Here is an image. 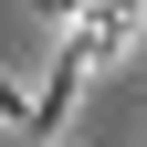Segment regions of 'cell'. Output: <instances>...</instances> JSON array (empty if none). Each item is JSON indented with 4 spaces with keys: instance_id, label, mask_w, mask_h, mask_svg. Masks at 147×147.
<instances>
[{
    "instance_id": "6da1fadb",
    "label": "cell",
    "mask_w": 147,
    "mask_h": 147,
    "mask_svg": "<svg viewBox=\"0 0 147 147\" xmlns=\"http://www.w3.org/2000/svg\"><path fill=\"white\" fill-rule=\"evenodd\" d=\"M147 42V0H84L74 11V53L84 63H116V53Z\"/></svg>"
},
{
    "instance_id": "7a4b0ae2",
    "label": "cell",
    "mask_w": 147,
    "mask_h": 147,
    "mask_svg": "<svg viewBox=\"0 0 147 147\" xmlns=\"http://www.w3.org/2000/svg\"><path fill=\"white\" fill-rule=\"evenodd\" d=\"M74 11L84 0H32V21H53V32H74Z\"/></svg>"
},
{
    "instance_id": "3957f363",
    "label": "cell",
    "mask_w": 147,
    "mask_h": 147,
    "mask_svg": "<svg viewBox=\"0 0 147 147\" xmlns=\"http://www.w3.org/2000/svg\"><path fill=\"white\" fill-rule=\"evenodd\" d=\"M0 126H32V95L21 84H0Z\"/></svg>"
}]
</instances>
